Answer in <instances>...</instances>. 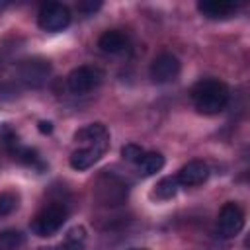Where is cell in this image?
I'll use <instances>...</instances> for the list:
<instances>
[{
    "label": "cell",
    "instance_id": "5b68a950",
    "mask_svg": "<svg viewBox=\"0 0 250 250\" xmlns=\"http://www.w3.org/2000/svg\"><path fill=\"white\" fill-rule=\"evenodd\" d=\"M70 10L61 4V2H47L39 8V14H37V25L43 29V31H49V33H57V31H62L70 25Z\"/></svg>",
    "mask_w": 250,
    "mask_h": 250
},
{
    "label": "cell",
    "instance_id": "7402d4cb",
    "mask_svg": "<svg viewBox=\"0 0 250 250\" xmlns=\"http://www.w3.org/2000/svg\"><path fill=\"white\" fill-rule=\"evenodd\" d=\"M131 250H146V248H131Z\"/></svg>",
    "mask_w": 250,
    "mask_h": 250
},
{
    "label": "cell",
    "instance_id": "8992f818",
    "mask_svg": "<svg viewBox=\"0 0 250 250\" xmlns=\"http://www.w3.org/2000/svg\"><path fill=\"white\" fill-rule=\"evenodd\" d=\"M51 76V62L43 57H31L20 62L18 66V78L27 88H41Z\"/></svg>",
    "mask_w": 250,
    "mask_h": 250
},
{
    "label": "cell",
    "instance_id": "3957f363",
    "mask_svg": "<svg viewBox=\"0 0 250 250\" xmlns=\"http://www.w3.org/2000/svg\"><path fill=\"white\" fill-rule=\"evenodd\" d=\"M68 217V209L64 203L61 201H53L49 205H45L31 221V230L41 236V238H47V236H53L57 230H61V227L64 225Z\"/></svg>",
    "mask_w": 250,
    "mask_h": 250
},
{
    "label": "cell",
    "instance_id": "8fae6325",
    "mask_svg": "<svg viewBox=\"0 0 250 250\" xmlns=\"http://www.w3.org/2000/svg\"><path fill=\"white\" fill-rule=\"evenodd\" d=\"M197 10L207 20H229L236 14L238 4L229 0H201L197 2Z\"/></svg>",
    "mask_w": 250,
    "mask_h": 250
},
{
    "label": "cell",
    "instance_id": "ba28073f",
    "mask_svg": "<svg viewBox=\"0 0 250 250\" xmlns=\"http://www.w3.org/2000/svg\"><path fill=\"white\" fill-rule=\"evenodd\" d=\"M242 229H244V211L234 201L225 203L221 207V211H219V217H217V230H219V234L225 236V238H232Z\"/></svg>",
    "mask_w": 250,
    "mask_h": 250
},
{
    "label": "cell",
    "instance_id": "6da1fadb",
    "mask_svg": "<svg viewBox=\"0 0 250 250\" xmlns=\"http://www.w3.org/2000/svg\"><path fill=\"white\" fill-rule=\"evenodd\" d=\"M229 86L217 78H203L191 88V102L203 115H217L229 104Z\"/></svg>",
    "mask_w": 250,
    "mask_h": 250
},
{
    "label": "cell",
    "instance_id": "5bb4252c",
    "mask_svg": "<svg viewBox=\"0 0 250 250\" xmlns=\"http://www.w3.org/2000/svg\"><path fill=\"white\" fill-rule=\"evenodd\" d=\"M162 166H164V156L160 152H145L141 156V160L137 162V170L145 178L154 176L156 172L162 170Z\"/></svg>",
    "mask_w": 250,
    "mask_h": 250
},
{
    "label": "cell",
    "instance_id": "d6986e66",
    "mask_svg": "<svg viewBox=\"0 0 250 250\" xmlns=\"http://www.w3.org/2000/svg\"><path fill=\"white\" fill-rule=\"evenodd\" d=\"M145 154V150L139 146V145H133V143H129V145H125V146H121V156L125 158V160H129V162H139L141 160V156Z\"/></svg>",
    "mask_w": 250,
    "mask_h": 250
},
{
    "label": "cell",
    "instance_id": "2e32d148",
    "mask_svg": "<svg viewBox=\"0 0 250 250\" xmlns=\"http://www.w3.org/2000/svg\"><path fill=\"white\" fill-rule=\"evenodd\" d=\"M178 188H180V184H178L176 176H166V178H162V180L154 186L152 195H154L156 199H172V197L178 193Z\"/></svg>",
    "mask_w": 250,
    "mask_h": 250
},
{
    "label": "cell",
    "instance_id": "277c9868",
    "mask_svg": "<svg viewBox=\"0 0 250 250\" xmlns=\"http://www.w3.org/2000/svg\"><path fill=\"white\" fill-rule=\"evenodd\" d=\"M102 82H104V70L98 66H90V64L78 66L66 76V88L70 94H76V96L96 90Z\"/></svg>",
    "mask_w": 250,
    "mask_h": 250
},
{
    "label": "cell",
    "instance_id": "7c38bea8",
    "mask_svg": "<svg viewBox=\"0 0 250 250\" xmlns=\"http://www.w3.org/2000/svg\"><path fill=\"white\" fill-rule=\"evenodd\" d=\"M74 141L80 145H105L109 146V131L104 123H90L74 133Z\"/></svg>",
    "mask_w": 250,
    "mask_h": 250
},
{
    "label": "cell",
    "instance_id": "ffe728a7",
    "mask_svg": "<svg viewBox=\"0 0 250 250\" xmlns=\"http://www.w3.org/2000/svg\"><path fill=\"white\" fill-rule=\"evenodd\" d=\"M100 6H102V2H80L78 10L84 12V14H90V12H96Z\"/></svg>",
    "mask_w": 250,
    "mask_h": 250
},
{
    "label": "cell",
    "instance_id": "7a4b0ae2",
    "mask_svg": "<svg viewBox=\"0 0 250 250\" xmlns=\"http://www.w3.org/2000/svg\"><path fill=\"white\" fill-rule=\"evenodd\" d=\"M127 195H129V188L119 176H115L113 172H107V170H104L98 176L96 186H94V197L102 205H107V207L121 205V203H125Z\"/></svg>",
    "mask_w": 250,
    "mask_h": 250
},
{
    "label": "cell",
    "instance_id": "4fadbf2b",
    "mask_svg": "<svg viewBox=\"0 0 250 250\" xmlns=\"http://www.w3.org/2000/svg\"><path fill=\"white\" fill-rule=\"evenodd\" d=\"M98 47L104 51V53H109V55H117V53H123L127 49V37L117 31V29H109V31H104L98 39Z\"/></svg>",
    "mask_w": 250,
    "mask_h": 250
},
{
    "label": "cell",
    "instance_id": "44dd1931",
    "mask_svg": "<svg viewBox=\"0 0 250 250\" xmlns=\"http://www.w3.org/2000/svg\"><path fill=\"white\" fill-rule=\"evenodd\" d=\"M39 131L41 133H51L53 131V125H51V121H39Z\"/></svg>",
    "mask_w": 250,
    "mask_h": 250
},
{
    "label": "cell",
    "instance_id": "9a60e30c",
    "mask_svg": "<svg viewBox=\"0 0 250 250\" xmlns=\"http://www.w3.org/2000/svg\"><path fill=\"white\" fill-rule=\"evenodd\" d=\"M86 230L84 227H74L66 232V238L55 250H86Z\"/></svg>",
    "mask_w": 250,
    "mask_h": 250
},
{
    "label": "cell",
    "instance_id": "e0dca14e",
    "mask_svg": "<svg viewBox=\"0 0 250 250\" xmlns=\"http://www.w3.org/2000/svg\"><path fill=\"white\" fill-rule=\"evenodd\" d=\"M25 242V236L20 230L8 229L0 232V250H18Z\"/></svg>",
    "mask_w": 250,
    "mask_h": 250
},
{
    "label": "cell",
    "instance_id": "ac0fdd59",
    "mask_svg": "<svg viewBox=\"0 0 250 250\" xmlns=\"http://www.w3.org/2000/svg\"><path fill=\"white\" fill-rule=\"evenodd\" d=\"M18 201H20V197L14 191L0 193V219L6 217V215H10L12 211H16L18 209Z\"/></svg>",
    "mask_w": 250,
    "mask_h": 250
},
{
    "label": "cell",
    "instance_id": "30bf717a",
    "mask_svg": "<svg viewBox=\"0 0 250 250\" xmlns=\"http://www.w3.org/2000/svg\"><path fill=\"white\" fill-rule=\"evenodd\" d=\"M209 178V166L203 160H191L188 164H184L176 176L180 186L186 188H193V186H201L205 180Z\"/></svg>",
    "mask_w": 250,
    "mask_h": 250
},
{
    "label": "cell",
    "instance_id": "52a82bcc",
    "mask_svg": "<svg viewBox=\"0 0 250 250\" xmlns=\"http://www.w3.org/2000/svg\"><path fill=\"white\" fill-rule=\"evenodd\" d=\"M182 70V64H180V59L172 53H160L152 59L150 62V68H148V74L152 78V82L156 84H168V82H174L178 78Z\"/></svg>",
    "mask_w": 250,
    "mask_h": 250
},
{
    "label": "cell",
    "instance_id": "9c48e42d",
    "mask_svg": "<svg viewBox=\"0 0 250 250\" xmlns=\"http://www.w3.org/2000/svg\"><path fill=\"white\" fill-rule=\"evenodd\" d=\"M107 148L109 146H105V145H86V146H82L70 154V166L78 172L88 170L105 154Z\"/></svg>",
    "mask_w": 250,
    "mask_h": 250
}]
</instances>
